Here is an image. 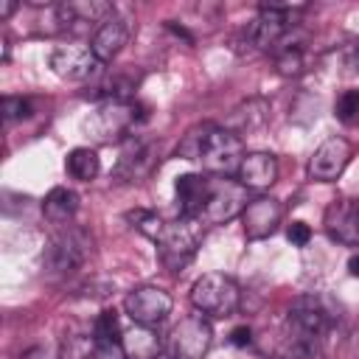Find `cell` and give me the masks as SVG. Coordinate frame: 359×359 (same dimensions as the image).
<instances>
[{"label":"cell","mask_w":359,"mask_h":359,"mask_svg":"<svg viewBox=\"0 0 359 359\" xmlns=\"http://www.w3.org/2000/svg\"><path fill=\"white\" fill-rule=\"evenodd\" d=\"M149 112L143 104L132 101H101L95 107V112L87 118L84 132L95 140V143H115L129 137L132 126H137L140 121H146Z\"/></svg>","instance_id":"1"},{"label":"cell","mask_w":359,"mask_h":359,"mask_svg":"<svg viewBox=\"0 0 359 359\" xmlns=\"http://www.w3.org/2000/svg\"><path fill=\"white\" fill-rule=\"evenodd\" d=\"M90 255H93V236L84 227L62 224L50 236V241L45 247V255H42V264L50 275H70Z\"/></svg>","instance_id":"2"},{"label":"cell","mask_w":359,"mask_h":359,"mask_svg":"<svg viewBox=\"0 0 359 359\" xmlns=\"http://www.w3.org/2000/svg\"><path fill=\"white\" fill-rule=\"evenodd\" d=\"M331 325H334V311L317 294H300L292 303L289 317H286L289 339L303 342V345H314V348H320V342L331 331Z\"/></svg>","instance_id":"3"},{"label":"cell","mask_w":359,"mask_h":359,"mask_svg":"<svg viewBox=\"0 0 359 359\" xmlns=\"http://www.w3.org/2000/svg\"><path fill=\"white\" fill-rule=\"evenodd\" d=\"M191 303L205 317H230L238 311L241 289L230 275L208 272L194 280L191 286Z\"/></svg>","instance_id":"4"},{"label":"cell","mask_w":359,"mask_h":359,"mask_svg":"<svg viewBox=\"0 0 359 359\" xmlns=\"http://www.w3.org/2000/svg\"><path fill=\"white\" fill-rule=\"evenodd\" d=\"M199 238H202V230H199V222L196 219L168 222L165 230H163V236L154 241L157 244L160 264L168 272H182L194 261L196 247H199Z\"/></svg>","instance_id":"5"},{"label":"cell","mask_w":359,"mask_h":359,"mask_svg":"<svg viewBox=\"0 0 359 359\" xmlns=\"http://www.w3.org/2000/svg\"><path fill=\"white\" fill-rule=\"evenodd\" d=\"M213 345V325L205 314L182 317L165 337L163 353L165 359H205Z\"/></svg>","instance_id":"6"},{"label":"cell","mask_w":359,"mask_h":359,"mask_svg":"<svg viewBox=\"0 0 359 359\" xmlns=\"http://www.w3.org/2000/svg\"><path fill=\"white\" fill-rule=\"evenodd\" d=\"M244 160V140L241 135H236L233 129H224V126H213L205 146H202V154H199V163L202 168L210 174V177H236L238 174V165Z\"/></svg>","instance_id":"7"},{"label":"cell","mask_w":359,"mask_h":359,"mask_svg":"<svg viewBox=\"0 0 359 359\" xmlns=\"http://www.w3.org/2000/svg\"><path fill=\"white\" fill-rule=\"evenodd\" d=\"M160 143L151 137H140V135H129L121 146L118 163L112 168V180L118 182H140L143 177H149L157 165V154Z\"/></svg>","instance_id":"8"},{"label":"cell","mask_w":359,"mask_h":359,"mask_svg":"<svg viewBox=\"0 0 359 359\" xmlns=\"http://www.w3.org/2000/svg\"><path fill=\"white\" fill-rule=\"evenodd\" d=\"M292 25H294V22H292V6L266 3V6H261L258 17L250 22L247 39H250V45H255L258 50H275V48L286 39V34H289Z\"/></svg>","instance_id":"9"},{"label":"cell","mask_w":359,"mask_h":359,"mask_svg":"<svg viewBox=\"0 0 359 359\" xmlns=\"http://www.w3.org/2000/svg\"><path fill=\"white\" fill-rule=\"evenodd\" d=\"M250 205L247 199V188L238 180H213L210 188V199L199 213V224H224L233 216L244 213V208Z\"/></svg>","instance_id":"10"},{"label":"cell","mask_w":359,"mask_h":359,"mask_svg":"<svg viewBox=\"0 0 359 359\" xmlns=\"http://www.w3.org/2000/svg\"><path fill=\"white\" fill-rule=\"evenodd\" d=\"M48 65L59 79H67V81H84L101 70L98 56L87 45H79V42L56 45L48 56Z\"/></svg>","instance_id":"11"},{"label":"cell","mask_w":359,"mask_h":359,"mask_svg":"<svg viewBox=\"0 0 359 359\" xmlns=\"http://www.w3.org/2000/svg\"><path fill=\"white\" fill-rule=\"evenodd\" d=\"M351 157H353V143L342 135H334L314 149V154L309 160V177L317 182H334L348 168Z\"/></svg>","instance_id":"12"},{"label":"cell","mask_w":359,"mask_h":359,"mask_svg":"<svg viewBox=\"0 0 359 359\" xmlns=\"http://www.w3.org/2000/svg\"><path fill=\"white\" fill-rule=\"evenodd\" d=\"M171 306H174L171 294L160 286H137L123 300V309H126L129 320L135 325H149V328L163 323L171 314Z\"/></svg>","instance_id":"13"},{"label":"cell","mask_w":359,"mask_h":359,"mask_svg":"<svg viewBox=\"0 0 359 359\" xmlns=\"http://www.w3.org/2000/svg\"><path fill=\"white\" fill-rule=\"evenodd\" d=\"M323 227L331 241L356 247L359 244V199L339 196V199L328 202V208L323 213Z\"/></svg>","instance_id":"14"},{"label":"cell","mask_w":359,"mask_h":359,"mask_svg":"<svg viewBox=\"0 0 359 359\" xmlns=\"http://www.w3.org/2000/svg\"><path fill=\"white\" fill-rule=\"evenodd\" d=\"M115 14L112 3H101V0H70V3H59L56 6V20L62 31H87L90 25H101L104 20H109Z\"/></svg>","instance_id":"15"},{"label":"cell","mask_w":359,"mask_h":359,"mask_svg":"<svg viewBox=\"0 0 359 359\" xmlns=\"http://www.w3.org/2000/svg\"><path fill=\"white\" fill-rule=\"evenodd\" d=\"M280 219H283V205L272 196H258V199H250V205L244 208L241 227L250 241H264L278 230Z\"/></svg>","instance_id":"16"},{"label":"cell","mask_w":359,"mask_h":359,"mask_svg":"<svg viewBox=\"0 0 359 359\" xmlns=\"http://www.w3.org/2000/svg\"><path fill=\"white\" fill-rule=\"evenodd\" d=\"M210 188H213V180H208L202 174H182V177H177L174 194H177L180 219H199L202 208L210 199Z\"/></svg>","instance_id":"17"},{"label":"cell","mask_w":359,"mask_h":359,"mask_svg":"<svg viewBox=\"0 0 359 359\" xmlns=\"http://www.w3.org/2000/svg\"><path fill=\"white\" fill-rule=\"evenodd\" d=\"M236 180L247 188V191H266L278 182V157L269 151H252L244 154Z\"/></svg>","instance_id":"18"},{"label":"cell","mask_w":359,"mask_h":359,"mask_svg":"<svg viewBox=\"0 0 359 359\" xmlns=\"http://www.w3.org/2000/svg\"><path fill=\"white\" fill-rule=\"evenodd\" d=\"M126 39H129V20L121 17V14H112L109 20H104V22L95 28L93 42H90V50H93V53L98 56V62L104 65V62H112V59L123 50Z\"/></svg>","instance_id":"19"},{"label":"cell","mask_w":359,"mask_h":359,"mask_svg":"<svg viewBox=\"0 0 359 359\" xmlns=\"http://www.w3.org/2000/svg\"><path fill=\"white\" fill-rule=\"evenodd\" d=\"M126 359H157L163 353V339L149 325H132L121 337Z\"/></svg>","instance_id":"20"},{"label":"cell","mask_w":359,"mask_h":359,"mask_svg":"<svg viewBox=\"0 0 359 359\" xmlns=\"http://www.w3.org/2000/svg\"><path fill=\"white\" fill-rule=\"evenodd\" d=\"M76 210H79V194L70 191V188H65V185L50 188L48 196H45V202H42L45 219H48L50 224H59V227L67 224V222L76 216Z\"/></svg>","instance_id":"21"},{"label":"cell","mask_w":359,"mask_h":359,"mask_svg":"<svg viewBox=\"0 0 359 359\" xmlns=\"http://www.w3.org/2000/svg\"><path fill=\"white\" fill-rule=\"evenodd\" d=\"M65 168H67V174H70L73 180L90 182V180H95V177H98V171H101V160H98V154H95L93 149L79 146V149H73V151L67 154Z\"/></svg>","instance_id":"22"},{"label":"cell","mask_w":359,"mask_h":359,"mask_svg":"<svg viewBox=\"0 0 359 359\" xmlns=\"http://www.w3.org/2000/svg\"><path fill=\"white\" fill-rule=\"evenodd\" d=\"M266 115H269V104H266L264 98H250L247 104H241V107L233 112V123H236L233 132H236V135H241V132H252V129L264 126Z\"/></svg>","instance_id":"23"},{"label":"cell","mask_w":359,"mask_h":359,"mask_svg":"<svg viewBox=\"0 0 359 359\" xmlns=\"http://www.w3.org/2000/svg\"><path fill=\"white\" fill-rule=\"evenodd\" d=\"M126 222H129L137 233H143L146 238H151V241H157V238L163 236V230H165V222H163L154 210H146V208L129 210V213H126Z\"/></svg>","instance_id":"24"},{"label":"cell","mask_w":359,"mask_h":359,"mask_svg":"<svg viewBox=\"0 0 359 359\" xmlns=\"http://www.w3.org/2000/svg\"><path fill=\"white\" fill-rule=\"evenodd\" d=\"M213 126H216V123H196V126H191V129L185 132V137L180 140L177 154H180L182 160H199L202 146H205V140H208V135H210Z\"/></svg>","instance_id":"25"},{"label":"cell","mask_w":359,"mask_h":359,"mask_svg":"<svg viewBox=\"0 0 359 359\" xmlns=\"http://www.w3.org/2000/svg\"><path fill=\"white\" fill-rule=\"evenodd\" d=\"M278 73L280 76H300L303 73V48L300 42H280L278 45V56H275Z\"/></svg>","instance_id":"26"},{"label":"cell","mask_w":359,"mask_h":359,"mask_svg":"<svg viewBox=\"0 0 359 359\" xmlns=\"http://www.w3.org/2000/svg\"><path fill=\"white\" fill-rule=\"evenodd\" d=\"M95 351V337L90 334H65L59 345V359H90Z\"/></svg>","instance_id":"27"},{"label":"cell","mask_w":359,"mask_h":359,"mask_svg":"<svg viewBox=\"0 0 359 359\" xmlns=\"http://www.w3.org/2000/svg\"><path fill=\"white\" fill-rule=\"evenodd\" d=\"M93 337L95 339H109V342H121V323H118V314L115 309H107L98 314L95 325H93Z\"/></svg>","instance_id":"28"},{"label":"cell","mask_w":359,"mask_h":359,"mask_svg":"<svg viewBox=\"0 0 359 359\" xmlns=\"http://www.w3.org/2000/svg\"><path fill=\"white\" fill-rule=\"evenodd\" d=\"M334 112L342 123H356L359 121V90H345L337 104H334Z\"/></svg>","instance_id":"29"},{"label":"cell","mask_w":359,"mask_h":359,"mask_svg":"<svg viewBox=\"0 0 359 359\" xmlns=\"http://www.w3.org/2000/svg\"><path fill=\"white\" fill-rule=\"evenodd\" d=\"M31 112H34V107H31L28 98H22V95H6V98H3V121H6V123L31 118Z\"/></svg>","instance_id":"30"},{"label":"cell","mask_w":359,"mask_h":359,"mask_svg":"<svg viewBox=\"0 0 359 359\" xmlns=\"http://www.w3.org/2000/svg\"><path fill=\"white\" fill-rule=\"evenodd\" d=\"M90 359H126L123 345L121 342H109V339H95V351Z\"/></svg>","instance_id":"31"},{"label":"cell","mask_w":359,"mask_h":359,"mask_svg":"<svg viewBox=\"0 0 359 359\" xmlns=\"http://www.w3.org/2000/svg\"><path fill=\"white\" fill-rule=\"evenodd\" d=\"M286 238H289L292 247H306L311 241V227L306 222H292L286 227Z\"/></svg>","instance_id":"32"},{"label":"cell","mask_w":359,"mask_h":359,"mask_svg":"<svg viewBox=\"0 0 359 359\" xmlns=\"http://www.w3.org/2000/svg\"><path fill=\"white\" fill-rule=\"evenodd\" d=\"M230 342L238 345V348L250 345V342H252V331H250V325H238V328H233V331H230Z\"/></svg>","instance_id":"33"},{"label":"cell","mask_w":359,"mask_h":359,"mask_svg":"<svg viewBox=\"0 0 359 359\" xmlns=\"http://www.w3.org/2000/svg\"><path fill=\"white\" fill-rule=\"evenodd\" d=\"M14 8H17V3H11V0H3V3H0V17H3V20H8V17L14 14Z\"/></svg>","instance_id":"34"},{"label":"cell","mask_w":359,"mask_h":359,"mask_svg":"<svg viewBox=\"0 0 359 359\" xmlns=\"http://www.w3.org/2000/svg\"><path fill=\"white\" fill-rule=\"evenodd\" d=\"M348 272H351L353 278H359V255H351V258H348Z\"/></svg>","instance_id":"35"},{"label":"cell","mask_w":359,"mask_h":359,"mask_svg":"<svg viewBox=\"0 0 359 359\" xmlns=\"http://www.w3.org/2000/svg\"><path fill=\"white\" fill-rule=\"evenodd\" d=\"M353 65H356V67H359V42H356V45H353Z\"/></svg>","instance_id":"36"}]
</instances>
